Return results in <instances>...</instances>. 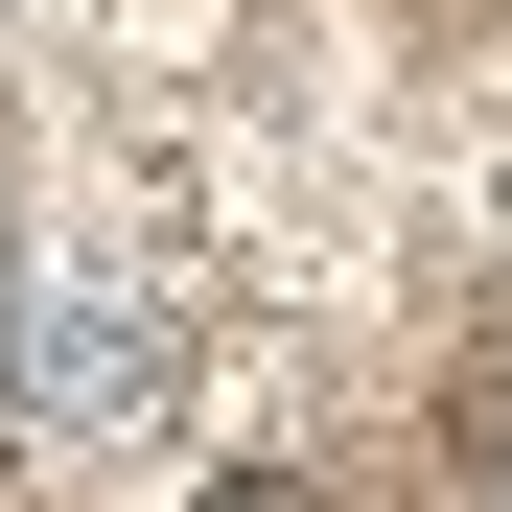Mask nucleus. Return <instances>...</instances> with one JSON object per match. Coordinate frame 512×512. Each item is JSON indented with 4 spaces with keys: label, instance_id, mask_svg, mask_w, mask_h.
<instances>
[{
    "label": "nucleus",
    "instance_id": "1",
    "mask_svg": "<svg viewBox=\"0 0 512 512\" xmlns=\"http://www.w3.org/2000/svg\"><path fill=\"white\" fill-rule=\"evenodd\" d=\"M210 512H326V489H280V466H233V489H210Z\"/></svg>",
    "mask_w": 512,
    "mask_h": 512
}]
</instances>
